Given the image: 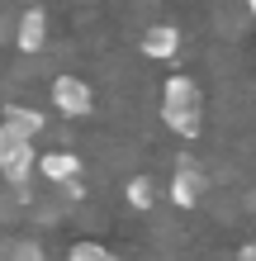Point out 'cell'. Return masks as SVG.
<instances>
[{
	"label": "cell",
	"mask_w": 256,
	"mask_h": 261,
	"mask_svg": "<svg viewBox=\"0 0 256 261\" xmlns=\"http://www.w3.org/2000/svg\"><path fill=\"white\" fill-rule=\"evenodd\" d=\"M0 261H43V247L29 238H10L5 247H0Z\"/></svg>",
	"instance_id": "cell-8"
},
{
	"label": "cell",
	"mask_w": 256,
	"mask_h": 261,
	"mask_svg": "<svg viewBox=\"0 0 256 261\" xmlns=\"http://www.w3.org/2000/svg\"><path fill=\"white\" fill-rule=\"evenodd\" d=\"M161 119H166V128L180 133V138H194L204 128V95H200V86H194L190 76H171V81L161 86Z\"/></svg>",
	"instance_id": "cell-1"
},
{
	"label": "cell",
	"mask_w": 256,
	"mask_h": 261,
	"mask_svg": "<svg viewBox=\"0 0 256 261\" xmlns=\"http://www.w3.org/2000/svg\"><path fill=\"white\" fill-rule=\"evenodd\" d=\"M128 204H133V209H152V204H157V186H152L147 176L128 180Z\"/></svg>",
	"instance_id": "cell-9"
},
{
	"label": "cell",
	"mask_w": 256,
	"mask_h": 261,
	"mask_svg": "<svg viewBox=\"0 0 256 261\" xmlns=\"http://www.w3.org/2000/svg\"><path fill=\"white\" fill-rule=\"evenodd\" d=\"M71 261H119L109 247H100V242H76L71 247Z\"/></svg>",
	"instance_id": "cell-11"
},
{
	"label": "cell",
	"mask_w": 256,
	"mask_h": 261,
	"mask_svg": "<svg viewBox=\"0 0 256 261\" xmlns=\"http://www.w3.org/2000/svg\"><path fill=\"white\" fill-rule=\"evenodd\" d=\"M38 171L52 180V186H71V180L81 176V157L76 152H43L38 157Z\"/></svg>",
	"instance_id": "cell-4"
},
{
	"label": "cell",
	"mask_w": 256,
	"mask_h": 261,
	"mask_svg": "<svg viewBox=\"0 0 256 261\" xmlns=\"http://www.w3.org/2000/svg\"><path fill=\"white\" fill-rule=\"evenodd\" d=\"M43 38H48V14H43V10H24L19 29H14V43H19L24 53H38Z\"/></svg>",
	"instance_id": "cell-5"
},
{
	"label": "cell",
	"mask_w": 256,
	"mask_h": 261,
	"mask_svg": "<svg viewBox=\"0 0 256 261\" xmlns=\"http://www.w3.org/2000/svg\"><path fill=\"white\" fill-rule=\"evenodd\" d=\"M34 162H38L34 138L19 133L14 124H5V119H0V176H5L10 186H24L29 171H34Z\"/></svg>",
	"instance_id": "cell-2"
},
{
	"label": "cell",
	"mask_w": 256,
	"mask_h": 261,
	"mask_svg": "<svg viewBox=\"0 0 256 261\" xmlns=\"http://www.w3.org/2000/svg\"><path fill=\"white\" fill-rule=\"evenodd\" d=\"M200 195H204V176L194 166H180L176 180H171V199L176 204H200Z\"/></svg>",
	"instance_id": "cell-7"
},
{
	"label": "cell",
	"mask_w": 256,
	"mask_h": 261,
	"mask_svg": "<svg viewBox=\"0 0 256 261\" xmlns=\"http://www.w3.org/2000/svg\"><path fill=\"white\" fill-rule=\"evenodd\" d=\"M52 105L62 114H71V119H86L95 100H90V86L81 76H52Z\"/></svg>",
	"instance_id": "cell-3"
},
{
	"label": "cell",
	"mask_w": 256,
	"mask_h": 261,
	"mask_svg": "<svg viewBox=\"0 0 256 261\" xmlns=\"http://www.w3.org/2000/svg\"><path fill=\"white\" fill-rule=\"evenodd\" d=\"M247 10H251V19H256V0H247Z\"/></svg>",
	"instance_id": "cell-12"
},
{
	"label": "cell",
	"mask_w": 256,
	"mask_h": 261,
	"mask_svg": "<svg viewBox=\"0 0 256 261\" xmlns=\"http://www.w3.org/2000/svg\"><path fill=\"white\" fill-rule=\"evenodd\" d=\"M5 124H14V128H19V133H29V138H34V133H38V124H43V119H38L34 110H24V105H10V110H5Z\"/></svg>",
	"instance_id": "cell-10"
},
{
	"label": "cell",
	"mask_w": 256,
	"mask_h": 261,
	"mask_svg": "<svg viewBox=\"0 0 256 261\" xmlns=\"http://www.w3.org/2000/svg\"><path fill=\"white\" fill-rule=\"evenodd\" d=\"M143 53L147 57H176L180 53V34H176L171 24H152L143 34Z\"/></svg>",
	"instance_id": "cell-6"
}]
</instances>
